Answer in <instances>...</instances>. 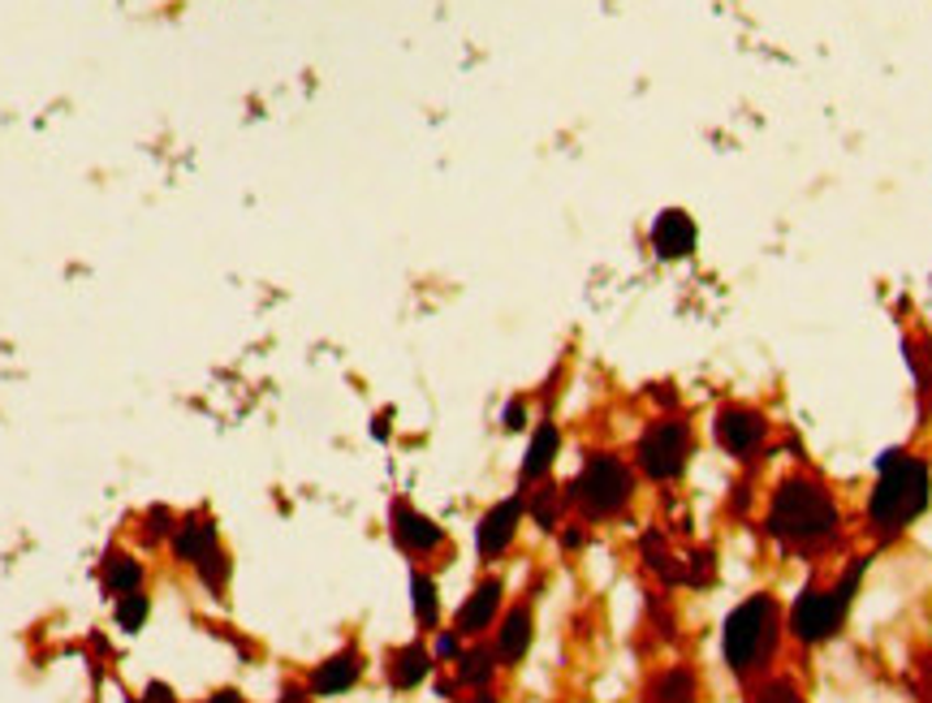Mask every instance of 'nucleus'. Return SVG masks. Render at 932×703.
I'll return each mask as SVG.
<instances>
[{
  "label": "nucleus",
  "instance_id": "nucleus-29",
  "mask_svg": "<svg viewBox=\"0 0 932 703\" xmlns=\"http://www.w3.org/2000/svg\"><path fill=\"white\" fill-rule=\"evenodd\" d=\"M436 656H458V630L436 635Z\"/></svg>",
  "mask_w": 932,
  "mask_h": 703
},
{
  "label": "nucleus",
  "instance_id": "nucleus-21",
  "mask_svg": "<svg viewBox=\"0 0 932 703\" xmlns=\"http://www.w3.org/2000/svg\"><path fill=\"white\" fill-rule=\"evenodd\" d=\"M112 617H117V630H126V635H139V630L148 626V617H152V601H148L143 592L117 596V608H112Z\"/></svg>",
  "mask_w": 932,
  "mask_h": 703
},
{
  "label": "nucleus",
  "instance_id": "nucleus-3",
  "mask_svg": "<svg viewBox=\"0 0 932 703\" xmlns=\"http://www.w3.org/2000/svg\"><path fill=\"white\" fill-rule=\"evenodd\" d=\"M777 639H781V608H777L773 596L756 592V596H747V601L725 617V626H722L725 664H729L738 678H747V673H756L765 660H773Z\"/></svg>",
  "mask_w": 932,
  "mask_h": 703
},
{
  "label": "nucleus",
  "instance_id": "nucleus-7",
  "mask_svg": "<svg viewBox=\"0 0 932 703\" xmlns=\"http://www.w3.org/2000/svg\"><path fill=\"white\" fill-rule=\"evenodd\" d=\"M173 553H177V561L195 565V574L204 578L212 596L225 592V583H229V556L220 549V536H216V522H212V518L191 513L186 522H177V531H173Z\"/></svg>",
  "mask_w": 932,
  "mask_h": 703
},
{
  "label": "nucleus",
  "instance_id": "nucleus-10",
  "mask_svg": "<svg viewBox=\"0 0 932 703\" xmlns=\"http://www.w3.org/2000/svg\"><path fill=\"white\" fill-rule=\"evenodd\" d=\"M389 531H393V544L411 556H427L445 544V531L427 513H419L411 501H393V509H389Z\"/></svg>",
  "mask_w": 932,
  "mask_h": 703
},
{
  "label": "nucleus",
  "instance_id": "nucleus-8",
  "mask_svg": "<svg viewBox=\"0 0 932 703\" xmlns=\"http://www.w3.org/2000/svg\"><path fill=\"white\" fill-rule=\"evenodd\" d=\"M713 432H717V445H722L729 457H747V453H756L765 445L769 419H765L760 410H751V405H722Z\"/></svg>",
  "mask_w": 932,
  "mask_h": 703
},
{
  "label": "nucleus",
  "instance_id": "nucleus-18",
  "mask_svg": "<svg viewBox=\"0 0 932 703\" xmlns=\"http://www.w3.org/2000/svg\"><path fill=\"white\" fill-rule=\"evenodd\" d=\"M497 648H470V652H458V686H475L484 691L497 673Z\"/></svg>",
  "mask_w": 932,
  "mask_h": 703
},
{
  "label": "nucleus",
  "instance_id": "nucleus-31",
  "mask_svg": "<svg viewBox=\"0 0 932 703\" xmlns=\"http://www.w3.org/2000/svg\"><path fill=\"white\" fill-rule=\"evenodd\" d=\"M583 540H587V536H583L578 527H574V531H566V536H562V544H566V549H583Z\"/></svg>",
  "mask_w": 932,
  "mask_h": 703
},
{
  "label": "nucleus",
  "instance_id": "nucleus-2",
  "mask_svg": "<svg viewBox=\"0 0 932 703\" xmlns=\"http://www.w3.org/2000/svg\"><path fill=\"white\" fill-rule=\"evenodd\" d=\"M932 501L929 462L902 450H889L877 457V488L868 497V522L880 540L902 536Z\"/></svg>",
  "mask_w": 932,
  "mask_h": 703
},
{
  "label": "nucleus",
  "instance_id": "nucleus-19",
  "mask_svg": "<svg viewBox=\"0 0 932 703\" xmlns=\"http://www.w3.org/2000/svg\"><path fill=\"white\" fill-rule=\"evenodd\" d=\"M695 691H700L695 673L682 669V664H673V669H665L652 682V703H695Z\"/></svg>",
  "mask_w": 932,
  "mask_h": 703
},
{
  "label": "nucleus",
  "instance_id": "nucleus-13",
  "mask_svg": "<svg viewBox=\"0 0 932 703\" xmlns=\"http://www.w3.org/2000/svg\"><path fill=\"white\" fill-rule=\"evenodd\" d=\"M359 678H362L359 648H342L337 656H328L324 664H315V673H311V695H346Z\"/></svg>",
  "mask_w": 932,
  "mask_h": 703
},
{
  "label": "nucleus",
  "instance_id": "nucleus-17",
  "mask_svg": "<svg viewBox=\"0 0 932 703\" xmlns=\"http://www.w3.org/2000/svg\"><path fill=\"white\" fill-rule=\"evenodd\" d=\"M104 592L117 601V596H130V592H143V565L134 556L108 549L104 556Z\"/></svg>",
  "mask_w": 932,
  "mask_h": 703
},
{
  "label": "nucleus",
  "instance_id": "nucleus-9",
  "mask_svg": "<svg viewBox=\"0 0 932 703\" xmlns=\"http://www.w3.org/2000/svg\"><path fill=\"white\" fill-rule=\"evenodd\" d=\"M522 513H527V501L518 493L506 497V501H497L492 509H484V518L475 527V553H479V561H497L501 553H510Z\"/></svg>",
  "mask_w": 932,
  "mask_h": 703
},
{
  "label": "nucleus",
  "instance_id": "nucleus-4",
  "mask_svg": "<svg viewBox=\"0 0 932 703\" xmlns=\"http://www.w3.org/2000/svg\"><path fill=\"white\" fill-rule=\"evenodd\" d=\"M864 570H868V556H855L850 570H846L833 587H808V592L794 601V608H790V635H794L799 643H808V648L833 639V635L842 630L850 604H855V592H859Z\"/></svg>",
  "mask_w": 932,
  "mask_h": 703
},
{
  "label": "nucleus",
  "instance_id": "nucleus-20",
  "mask_svg": "<svg viewBox=\"0 0 932 703\" xmlns=\"http://www.w3.org/2000/svg\"><path fill=\"white\" fill-rule=\"evenodd\" d=\"M411 601H414V617H419V626H423V630H432V626L441 621V596H436V578H432V574L414 570L411 574Z\"/></svg>",
  "mask_w": 932,
  "mask_h": 703
},
{
  "label": "nucleus",
  "instance_id": "nucleus-26",
  "mask_svg": "<svg viewBox=\"0 0 932 703\" xmlns=\"http://www.w3.org/2000/svg\"><path fill=\"white\" fill-rule=\"evenodd\" d=\"M148 522H152V527H148V540H160V536H173V531H177V527H173V513H169L164 505H155L152 513H148Z\"/></svg>",
  "mask_w": 932,
  "mask_h": 703
},
{
  "label": "nucleus",
  "instance_id": "nucleus-25",
  "mask_svg": "<svg viewBox=\"0 0 932 703\" xmlns=\"http://www.w3.org/2000/svg\"><path fill=\"white\" fill-rule=\"evenodd\" d=\"M751 703H808V700H803V691H799L794 682H765V686L751 695Z\"/></svg>",
  "mask_w": 932,
  "mask_h": 703
},
{
  "label": "nucleus",
  "instance_id": "nucleus-16",
  "mask_svg": "<svg viewBox=\"0 0 932 703\" xmlns=\"http://www.w3.org/2000/svg\"><path fill=\"white\" fill-rule=\"evenodd\" d=\"M432 673V652L423 643H407L389 656V686L393 691H414Z\"/></svg>",
  "mask_w": 932,
  "mask_h": 703
},
{
  "label": "nucleus",
  "instance_id": "nucleus-15",
  "mask_svg": "<svg viewBox=\"0 0 932 703\" xmlns=\"http://www.w3.org/2000/svg\"><path fill=\"white\" fill-rule=\"evenodd\" d=\"M557 450H562V432H557V423H540L535 428V436H531V445H527V457H522V484H535V479H544L549 471H553V462H557Z\"/></svg>",
  "mask_w": 932,
  "mask_h": 703
},
{
  "label": "nucleus",
  "instance_id": "nucleus-33",
  "mask_svg": "<svg viewBox=\"0 0 932 703\" xmlns=\"http://www.w3.org/2000/svg\"><path fill=\"white\" fill-rule=\"evenodd\" d=\"M376 436H380V441L389 436V414H380V419H376Z\"/></svg>",
  "mask_w": 932,
  "mask_h": 703
},
{
  "label": "nucleus",
  "instance_id": "nucleus-14",
  "mask_svg": "<svg viewBox=\"0 0 932 703\" xmlns=\"http://www.w3.org/2000/svg\"><path fill=\"white\" fill-rule=\"evenodd\" d=\"M531 635H535V617H531V604H514L506 617H501V630H497V660L501 664H518L527 648H531Z\"/></svg>",
  "mask_w": 932,
  "mask_h": 703
},
{
  "label": "nucleus",
  "instance_id": "nucleus-35",
  "mask_svg": "<svg viewBox=\"0 0 932 703\" xmlns=\"http://www.w3.org/2000/svg\"><path fill=\"white\" fill-rule=\"evenodd\" d=\"M126 703H143V700H126Z\"/></svg>",
  "mask_w": 932,
  "mask_h": 703
},
{
  "label": "nucleus",
  "instance_id": "nucleus-6",
  "mask_svg": "<svg viewBox=\"0 0 932 703\" xmlns=\"http://www.w3.org/2000/svg\"><path fill=\"white\" fill-rule=\"evenodd\" d=\"M691 445H695L691 428L670 414V419H657L643 428V436L635 445V462L652 484H673L691 462Z\"/></svg>",
  "mask_w": 932,
  "mask_h": 703
},
{
  "label": "nucleus",
  "instance_id": "nucleus-30",
  "mask_svg": "<svg viewBox=\"0 0 932 703\" xmlns=\"http://www.w3.org/2000/svg\"><path fill=\"white\" fill-rule=\"evenodd\" d=\"M281 703H307V691H299V686H285V691H281Z\"/></svg>",
  "mask_w": 932,
  "mask_h": 703
},
{
  "label": "nucleus",
  "instance_id": "nucleus-27",
  "mask_svg": "<svg viewBox=\"0 0 932 703\" xmlns=\"http://www.w3.org/2000/svg\"><path fill=\"white\" fill-rule=\"evenodd\" d=\"M501 428H506V432H522V428H527V402H522V398H514V402L501 410Z\"/></svg>",
  "mask_w": 932,
  "mask_h": 703
},
{
  "label": "nucleus",
  "instance_id": "nucleus-11",
  "mask_svg": "<svg viewBox=\"0 0 932 703\" xmlns=\"http://www.w3.org/2000/svg\"><path fill=\"white\" fill-rule=\"evenodd\" d=\"M695 242H700V229L682 207H665L652 220V255L657 259H686L695 251Z\"/></svg>",
  "mask_w": 932,
  "mask_h": 703
},
{
  "label": "nucleus",
  "instance_id": "nucleus-5",
  "mask_svg": "<svg viewBox=\"0 0 932 703\" xmlns=\"http://www.w3.org/2000/svg\"><path fill=\"white\" fill-rule=\"evenodd\" d=\"M635 497V475L621 462L618 453H587L583 471L570 479L566 501L583 513V518H614L621 513Z\"/></svg>",
  "mask_w": 932,
  "mask_h": 703
},
{
  "label": "nucleus",
  "instance_id": "nucleus-32",
  "mask_svg": "<svg viewBox=\"0 0 932 703\" xmlns=\"http://www.w3.org/2000/svg\"><path fill=\"white\" fill-rule=\"evenodd\" d=\"M207 703H247V700H242L238 691H216V695H212Z\"/></svg>",
  "mask_w": 932,
  "mask_h": 703
},
{
  "label": "nucleus",
  "instance_id": "nucleus-1",
  "mask_svg": "<svg viewBox=\"0 0 932 703\" xmlns=\"http://www.w3.org/2000/svg\"><path fill=\"white\" fill-rule=\"evenodd\" d=\"M837 527H842V513L816 479H785L777 484L773 501H769V518H765V531L773 536L785 553H816L837 540Z\"/></svg>",
  "mask_w": 932,
  "mask_h": 703
},
{
  "label": "nucleus",
  "instance_id": "nucleus-22",
  "mask_svg": "<svg viewBox=\"0 0 932 703\" xmlns=\"http://www.w3.org/2000/svg\"><path fill=\"white\" fill-rule=\"evenodd\" d=\"M562 505H566V497L553 488V484H544L531 501H527V513L535 518V527L540 531H557V518H562Z\"/></svg>",
  "mask_w": 932,
  "mask_h": 703
},
{
  "label": "nucleus",
  "instance_id": "nucleus-23",
  "mask_svg": "<svg viewBox=\"0 0 932 703\" xmlns=\"http://www.w3.org/2000/svg\"><path fill=\"white\" fill-rule=\"evenodd\" d=\"M643 556H648L652 574H661L665 583H682V565L673 561V553L665 549V540H661L657 531H648V536H643Z\"/></svg>",
  "mask_w": 932,
  "mask_h": 703
},
{
  "label": "nucleus",
  "instance_id": "nucleus-24",
  "mask_svg": "<svg viewBox=\"0 0 932 703\" xmlns=\"http://www.w3.org/2000/svg\"><path fill=\"white\" fill-rule=\"evenodd\" d=\"M713 574H717V561H713L708 549L691 553L686 556V565H682V583H695V587H708V583H713Z\"/></svg>",
  "mask_w": 932,
  "mask_h": 703
},
{
  "label": "nucleus",
  "instance_id": "nucleus-28",
  "mask_svg": "<svg viewBox=\"0 0 932 703\" xmlns=\"http://www.w3.org/2000/svg\"><path fill=\"white\" fill-rule=\"evenodd\" d=\"M143 703H177V695H173V686H164V682H148Z\"/></svg>",
  "mask_w": 932,
  "mask_h": 703
},
{
  "label": "nucleus",
  "instance_id": "nucleus-34",
  "mask_svg": "<svg viewBox=\"0 0 932 703\" xmlns=\"http://www.w3.org/2000/svg\"><path fill=\"white\" fill-rule=\"evenodd\" d=\"M470 703H501V700H497V695H488V691H479V695H475Z\"/></svg>",
  "mask_w": 932,
  "mask_h": 703
},
{
  "label": "nucleus",
  "instance_id": "nucleus-12",
  "mask_svg": "<svg viewBox=\"0 0 932 703\" xmlns=\"http://www.w3.org/2000/svg\"><path fill=\"white\" fill-rule=\"evenodd\" d=\"M501 596H506V583H501V578H484V583L463 601L458 617H454V630H458L463 639L484 635V630L497 621V613H501Z\"/></svg>",
  "mask_w": 932,
  "mask_h": 703
}]
</instances>
